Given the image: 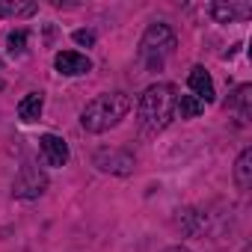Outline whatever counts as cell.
I'll use <instances>...</instances> for the list:
<instances>
[{
  "label": "cell",
  "instance_id": "6da1fadb",
  "mask_svg": "<svg viewBox=\"0 0 252 252\" xmlns=\"http://www.w3.org/2000/svg\"><path fill=\"white\" fill-rule=\"evenodd\" d=\"M134 101L125 95V92H104L98 98H92L83 113H80V128L89 131V134H104L131 113Z\"/></svg>",
  "mask_w": 252,
  "mask_h": 252
},
{
  "label": "cell",
  "instance_id": "7a4b0ae2",
  "mask_svg": "<svg viewBox=\"0 0 252 252\" xmlns=\"http://www.w3.org/2000/svg\"><path fill=\"white\" fill-rule=\"evenodd\" d=\"M137 113H140V122L149 134L163 131L175 116V86L172 83H152L140 95Z\"/></svg>",
  "mask_w": 252,
  "mask_h": 252
},
{
  "label": "cell",
  "instance_id": "3957f363",
  "mask_svg": "<svg viewBox=\"0 0 252 252\" xmlns=\"http://www.w3.org/2000/svg\"><path fill=\"white\" fill-rule=\"evenodd\" d=\"M172 51H175V33H172L169 24L155 21V24L143 33V39H140V60L146 63L149 71H160L163 60H166Z\"/></svg>",
  "mask_w": 252,
  "mask_h": 252
},
{
  "label": "cell",
  "instance_id": "277c9868",
  "mask_svg": "<svg viewBox=\"0 0 252 252\" xmlns=\"http://www.w3.org/2000/svg\"><path fill=\"white\" fill-rule=\"evenodd\" d=\"M48 190V175L36 163H24L12 181V196L15 199H39Z\"/></svg>",
  "mask_w": 252,
  "mask_h": 252
},
{
  "label": "cell",
  "instance_id": "5b68a950",
  "mask_svg": "<svg viewBox=\"0 0 252 252\" xmlns=\"http://www.w3.org/2000/svg\"><path fill=\"white\" fill-rule=\"evenodd\" d=\"M95 166L101 172H110V175H131L137 160L125 149H101V152H95Z\"/></svg>",
  "mask_w": 252,
  "mask_h": 252
},
{
  "label": "cell",
  "instance_id": "8992f818",
  "mask_svg": "<svg viewBox=\"0 0 252 252\" xmlns=\"http://www.w3.org/2000/svg\"><path fill=\"white\" fill-rule=\"evenodd\" d=\"M54 68L65 77H80V74L92 71V60L86 54H77V51H60L54 57Z\"/></svg>",
  "mask_w": 252,
  "mask_h": 252
},
{
  "label": "cell",
  "instance_id": "52a82bcc",
  "mask_svg": "<svg viewBox=\"0 0 252 252\" xmlns=\"http://www.w3.org/2000/svg\"><path fill=\"white\" fill-rule=\"evenodd\" d=\"M39 152L48 166H65L68 163V143L57 134H42L39 137Z\"/></svg>",
  "mask_w": 252,
  "mask_h": 252
},
{
  "label": "cell",
  "instance_id": "ba28073f",
  "mask_svg": "<svg viewBox=\"0 0 252 252\" xmlns=\"http://www.w3.org/2000/svg\"><path fill=\"white\" fill-rule=\"evenodd\" d=\"M187 83H190L193 98H199L202 104H211V101L217 98V92H214V80H211V74H208V68H205V65H193V68H190Z\"/></svg>",
  "mask_w": 252,
  "mask_h": 252
},
{
  "label": "cell",
  "instance_id": "9c48e42d",
  "mask_svg": "<svg viewBox=\"0 0 252 252\" xmlns=\"http://www.w3.org/2000/svg\"><path fill=\"white\" fill-rule=\"evenodd\" d=\"M211 18L220 24H231V21H246L252 15L249 3H211Z\"/></svg>",
  "mask_w": 252,
  "mask_h": 252
},
{
  "label": "cell",
  "instance_id": "30bf717a",
  "mask_svg": "<svg viewBox=\"0 0 252 252\" xmlns=\"http://www.w3.org/2000/svg\"><path fill=\"white\" fill-rule=\"evenodd\" d=\"M42 110H45V95L42 92H27L21 101H18V119L21 122H36L39 116H42Z\"/></svg>",
  "mask_w": 252,
  "mask_h": 252
},
{
  "label": "cell",
  "instance_id": "8fae6325",
  "mask_svg": "<svg viewBox=\"0 0 252 252\" xmlns=\"http://www.w3.org/2000/svg\"><path fill=\"white\" fill-rule=\"evenodd\" d=\"M234 184L237 190H249L252 187V149H243L237 163H234Z\"/></svg>",
  "mask_w": 252,
  "mask_h": 252
},
{
  "label": "cell",
  "instance_id": "7c38bea8",
  "mask_svg": "<svg viewBox=\"0 0 252 252\" xmlns=\"http://www.w3.org/2000/svg\"><path fill=\"white\" fill-rule=\"evenodd\" d=\"M228 107L237 110L240 119H249V116H252V86H249V83L237 86V89L231 92V98H228Z\"/></svg>",
  "mask_w": 252,
  "mask_h": 252
},
{
  "label": "cell",
  "instance_id": "4fadbf2b",
  "mask_svg": "<svg viewBox=\"0 0 252 252\" xmlns=\"http://www.w3.org/2000/svg\"><path fill=\"white\" fill-rule=\"evenodd\" d=\"M36 3H18V0H0V18H30L36 15Z\"/></svg>",
  "mask_w": 252,
  "mask_h": 252
},
{
  "label": "cell",
  "instance_id": "5bb4252c",
  "mask_svg": "<svg viewBox=\"0 0 252 252\" xmlns=\"http://www.w3.org/2000/svg\"><path fill=\"white\" fill-rule=\"evenodd\" d=\"M175 113L181 119H196V116L205 113V104L193 95H175Z\"/></svg>",
  "mask_w": 252,
  "mask_h": 252
},
{
  "label": "cell",
  "instance_id": "9a60e30c",
  "mask_svg": "<svg viewBox=\"0 0 252 252\" xmlns=\"http://www.w3.org/2000/svg\"><path fill=\"white\" fill-rule=\"evenodd\" d=\"M6 51H9L12 57H21V54L27 51V30L9 33V36H6Z\"/></svg>",
  "mask_w": 252,
  "mask_h": 252
},
{
  "label": "cell",
  "instance_id": "2e32d148",
  "mask_svg": "<svg viewBox=\"0 0 252 252\" xmlns=\"http://www.w3.org/2000/svg\"><path fill=\"white\" fill-rule=\"evenodd\" d=\"M71 39H74L77 45H86V48H89V45H95V33H92V30H74V36H71Z\"/></svg>",
  "mask_w": 252,
  "mask_h": 252
},
{
  "label": "cell",
  "instance_id": "e0dca14e",
  "mask_svg": "<svg viewBox=\"0 0 252 252\" xmlns=\"http://www.w3.org/2000/svg\"><path fill=\"white\" fill-rule=\"evenodd\" d=\"M166 252H190V249H184V246H172V249H166Z\"/></svg>",
  "mask_w": 252,
  "mask_h": 252
},
{
  "label": "cell",
  "instance_id": "ac0fdd59",
  "mask_svg": "<svg viewBox=\"0 0 252 252\" xmlns=\"http://www.w3.org/2000/svg\"><path fill=\"white\" fill-rule=\"evenodd\" d=\"M0 89H3V80H0Z\"/></svg>",
  "mask_w": 252,
  "mask_h": 252
}]
</instances>
